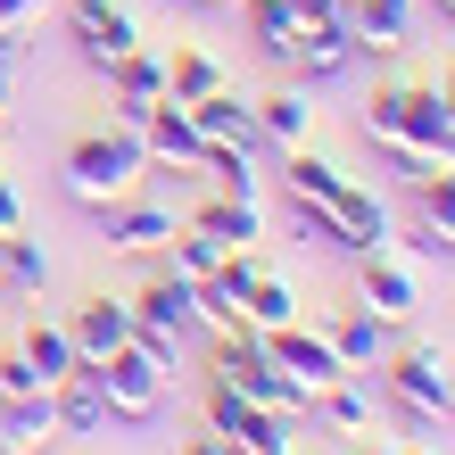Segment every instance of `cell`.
<instances>
[{
  "mask_svg": "<svg viewBox=\"0 0 455 455\" xmlns=\"http://www.w3.org/2000/svg\"><path fill=\"white\" fill-rule=\"evenodd\" d=\"M372 372H381V406L406 422L414 439H439V422L455 414V372L439 364V347L431 339H397Z\"/></svg>",
  "mask_w": 455,
  "mask_h": 455,
  "instance_id": "1",
  "label": "cell"
},
{
  "mask_svg": "<svg viewBox=\"0 0 455 455\" xmlns=\"http://www.w3.org/2000/svg\"><path fill=\"white\" fill-rule=\"evenodd\" d=\"M141 166H149V149H141V132H132V124L75 132V141H67V157H59L67 199H84V207H116V199H132Z\"/></svg>",
  "mask_w": 455,
  "mask_h": 455,
  "instance_id": "2",
  "label": "cell"
},
{
  "mask_svg": "<svg viewBox=\"0 0 455 455\" xmlns=\"http://www.w3.org/2000/svg\"><path fill=\"white\" fill-rule=\"evenodd\" d=\"M207 381H232L249 406H265V414H290L299 422L307 414V397L290 389V372L265 356V331H232V339H216V364H207Z\"/></svg>",
  "mask_w": 455,
  "mask_h": 455,
  "instance_id": "3",
  "label": "cell"
},
{
  "mask_svg": "<svg viewBox=\"0 0 455 455\" xmlns=\"http://www.w3.org/2000/svg\"><path fill=\"white\" fill-rule=\"evenodd\" d=\"M356 132H364L372 149H381V141H422V149H439L447 100H439V84H389V92H372L364 108H356Z\"/></svg>",
  "mask_w": 455,
  "mask_h": 455,
  "instance_id": "4",
  "label": "cell"
},
{
  "mask_svg": "<svg viewBox=\"0 0 455 455\" xmlns=\"http://www.w3.org/2000/svg\"><path fill=\"white\" fill-rule=\"evenodd\" d=\"M207 431L216 439H232L240 455H299V422L290 414H265V406H249L232 381H207Z\"/></svg>",
  "mask_w": 455,
  "mask_h": 455,
  "instance_id": "5",
  "label": "cell"
},
{
  "mask_svg": "<svg viewBox=\"0 0 455 455\" xmlns=\"http://www.w3.org/2000/svg\"><path fill=\"white\" fill-rule=\"evenodd\" d=\"M100 389H108V422H157L166 414V364H149L132 339L116 356H100Z\"/></svg>",
  "mask_w": 455,
  "mask_h": 455,
  "instance_id": "6",
  "label": "cell"
},
{
  "mask_svg": "<svg viewBox=\"0 0 455 455\" xmlns=\"http://www.w3.org/2000/svg\"><path fill=\"white\" fill-rule=\"evenodd\" d=\"M67 34H75V50H84V67H100V75L141 50V25H132L124 0H67Z\"/></svg>",
  "mask_w": 455,
  "mask_h": 455,
  "instance_id": "7",
  "label": "cell"
},
{
  "mask_svg": "<svg viewBox=\"0 0 455 455\" xmlns=\"http://www.w3.org/2000/svg\"><path fill=\"white\" fill-rule=\"evenodd\" d=\"M265 356L290 372V389H299L307 406H315V397H323L339 372H347V364H339V347H331L323 331H307V315H299V323H282V331H265Z\"/></svg>",
  "mask_w": 455,
  "mask_h": 455,
  "instance_id": "8",
  "label": "cell"
},
{
  "mask_svg": "<svg viewBox=\"0 0 455 455\" xmlns=\"http://www.w3.org/2000/svg\"><path fill=\"white\" fill-rule=\"evenodd\" d=\"M356 307H372L381 323L406 331L414 315H422V282H414V265H406V257H389V249L356 257Z\"/></svg>",
  "mask_w": 455,
  "mask_h": 455,
  "instance_id": "9",
  "label": "cell"
},
{
  "mask_svg": "<svg viewBox=\"0 0 455 455\" xmlns=\"http://www.w3.org/2000/svg\"><path fill=\"white\" fill-rule=\"evenodd\" d=\"M307 422H323L331 439H372V431H381V397H372V372H339V381L307 406Z\"/></svg>",
  "mask_w": 455,
  "mask_h": 455,
  "instance_id": "10",
  "label": "cell"
},
{
  "mask_svg": "<svg viewBox=\"0 0 455 455\" xmlns=\"http://www.w3.org/2000/svg\"><path fill=\"white\" fill-rule=\"evenodd\" d=\"M356 59H364V42H356V17H323V25H307V34H299V59H290V67H299L307 75V84H339V75H356Z\"/></svg>",
  "mask_w": 455,
  "mask_h": 455,
  "instance_id": "11",
  "label": "cell"
},
{
  "mask_svg": "<svg viewBox=\"0 0 455 455\" xmlns=\"http://www.w3.org/2000/svg\"><path fill=\"white\" fill-rule=\"evenodd\" d=\"M132 323L141 331H174V339H191L199 331V282H182V274H157L141 282V299H132Z\"/></svg>",
  "mask_w": 455,
  "mask_h": 455,
  "instance_id": "12",
  "label": "cell"
},
{
  "mask_svg": "<svg viewBox=\"0 0 455 455\" xmlns=\"http://www.w3.org/2000/svg\"><path fill=\"white\" fill-rule=\"evenodd\" d=\"M157 100H166V59H157V50H132V59L108 67V116L116 124L141 132V116L157 108Z\"/></svg>",
  "mask_w": 455,
  "mask_h": 455,
  "instance_id": "13",
  "label": "cell"
},
{
  "mask_svg": "<svg viewBox=\"0 0 455 455\" xmlns=\"http://www.w3.org/2000/svg\"><path fill=\"white\" fill-rule=\"evenodd\" d=\"M67 331H75V356H84V364L116 356V347L132 339V299H116V290H92V299L67 315Z\"/></svg>",
  "mask_w": 455,
  "mask_h": 455,
  "instance_id": "14",
  "label": "cell"
},
{
  "mask_svg": "<svg viewBox=\"0 0 455 455\" xmlns=\"http://www.w3.org/2000/svg\"><path fill=\"white\" fill-rule=\"evenodd\" d=\"M50 406H59V439L108 431V389H100V364H75L67 381H50Z\"/></svg>",
  "mask_w": 455,
  "mask_h": 455,
  "instance_id": "15",
  "label": "cell"
},
{
  "mask_svg": "<svg viewBox=\"0 0 455 455\" xmlns=\"http://www.w3.org/2000/svg\"><path fill=\"white\" fill-rule=\"evenodd\" d=\"M141 149H149V166H199L207 141H199V124L182 100H157V108L141 116Z\"/></svg>",
  "mask_w": 455,
  "mask_h": 455,
  "instance_id": "16",
  "label": "cell"
},
{
  "mask_svg": "<svg viewBox=\"0 0 455 455\" xmlns=\"http://www.w3.org/2000/svg\"><path fill=\"white\" fill-rule=\"evenodd\" d=\"M331 216H339V257H372V249H389V207L364 191V182H339V199H331Z\"/></svg>",
  "mask_w": 455,
  "mask_h": 455,
  "instance_id": "17",
  "label": "cell"
},
{
  "mask_svg": "<svg viewBox=\"0 0 455 455\" xmlns=\"http://www.w3.org/2000/svg\"><path fill=\"white\" fill-rule=\"evenodd\" d=\"M0 447H9V455H42V447H59V406H50V389L0 397Z\"/></svg>",
  "mask_w": 455,
  "mask_h": 455,
  "instance_id": "18",
  "label": "cell"
},
{
  "mask_svg": "<svg viewBox=\"0 0 455 455\" xmlns=\"http://www.w3.org/2000/svg\"><path fill=\"white\" fill-rule=\"evenodd\" d=\"M191 232L224 240V249H257V240H265V199H232V191H216V199L191 207Z\"/></svg>",
  "mask_w": 455,
  "mask_h": 455,
  "instance_id": "19",
  "label": "cell"
},
{
  "mask_svg": "<svg viewBox=\"0 0 455 455\" xmlns=\"http://www.w3.org/2000/svg\"><path fill=\"white\" fill-rule=\"evenodd\" d=\"M323 339L339 347V364H347V372H372V364H381L389 347H397V323H381L372 307H347V315H339V323H331Z\"/></svg>",
  "mask_w": 455,
  "mask_h": 455,
  "instance_id": "20",
  "label": "cell"
},
{
  "mask_svg": "<svg viewBox=\"0 0 455 455\" xmlns=\"http://www.w3.org/2000/svg\"><path fill=\"white\" fill-rule=\"evenodd\" d=\"M347 17H356L364 59H372V50H406L414 42V0H347Z\"/></svg>",
  "mask_w": 455,
  "mask_h": 455,
  "instance_id": "21",
  "label": "cell"
},
{
  "mask_svg": "<svg viewBox=\"0 0 455 455\" xmlns=\"http://www.w3.org/2000/svg\"><path fill=\"white\" fill-rule=\"evenodd\" d=\"M100 216H108V249H141V257L166 249V240L182 232L174 207H124V199H116V207H100Z\"/></svg>",
  "mask_w": 455,
  "mask_h": 455,
  "instance_id": "22",
  "label": "cell"
},
{
  "mask_svg": "<svg viewBox=\"0 0 455 455\" xmlns=\"http://www.w3.org/2000/svg\"><path fill=\"white\" fill-rule=\"evenodd\" d=\"M191 124H199V141H240V149H257V116H249V100H240L232 84L207 92V100H191Z\"/></svg>",
  "mask_w": 455,
  "mask_h": 455,
  "instance_id": "23",
  "label": "cell"
},
{
  "mask_svg": "<svg viewBox=\"0 0 455 455\" xmlns=\"http://www.w3.org/2000/svg\"><path fill=\"white\" fill-rule=\"evenodd\" d=\"M249 116H257V132H265V141H282V149H299L307 132H315V108H307V92H299V84H282V92L249 100Z\"/></svg>",
  "mask_w": 455,
  "mask_h": 455,
  "instance_id": "24",
  "label": "cell"
},
{
  "mask_svg": "<svg viewBox=\"0 0 455 455\" xmlns=\"http://www.w3.org/2000/svg\"><path fill=\"white\" fill-rule=\"evenodd\" d=\"M232 9L240 17H249V34H257V50H265V59H299V34H307V25L299 17H290V0H232Z\"/></svg>",
  "mask_w": 455,
  "mask_h": 455,
  "instance_id": "25",
  "label": "cell"
},
{
  "mask_svg": "<svg viewBox=\"0 0 455 455\" xmlns=\"http://www.w3.org/2000/svg\"><path fill=\"white\" fill-rule=\"evenodd\" d=\"M42 282H50V249L17 224L9 240H0V290H17V299H42Z\"/></svg>",
  "mask_w": 455,
  "mask_h": 455,
  "instance_id": "26",
  "label": "cell"
},
{
  "mask_svg": "<svg viewBox=\"0 0 455 455\" xmlns=\"http://www.w3.org/2000/svg\"><path fill=\"white\" fill-rule=\"evenodd\" d=\"M17 347H25V364L42 372V389H50V381H67V372L84 364V356H75V331H67V323H42V315L25 323V339H17Z\"/></svg>",
  "mask_w": 455,
  "mask_h": 455,
  "instance_id": "27",
  "label": "cell"
},
{
  "mask_svg": "<svg viewBox=\"0 0 455 455\" xmlns=\"http://www.w3.org/2000/svg\"><path fill=\"white\" fill-rule=\"evenodd\" d=\"M406 191H414V224H431L447 249H455V166L439 157V166H431V174H414Z\"/></svg>",
  "mask_w": 455,
  "mask_h": 455,
  "instance_id": "28",
  "label": "cell"
},
{
  "mask_svg": "<svg viewBox=\"0 0 455 455\" xmlns=\"http://www.w3.org/2000/svg\"><path fill=\"white\" fill-rule=\"evenodd\" d=\"M339 182H347V174L331 166L323 149H307V141L282 157V191H290V199H323V207H331V199H339Z\"/></svg>",
  "mask_w": 455,
  "mask_h": 455,
  "instance_id": "29",
  "label": "cell"
},
{
  "mask_svg": "<svg viewBox=\"0 0 455 455\" xmlns=\"http://www.w3.org/2000/svg\"><path fill=\"white\" fill-rule=\"evenodd\" d=\"M199 174H216V191H232V199H257V191H265V174H257V149H240V141H207Z\"/></svg>",
  "mask_w": 455,
  "mask_h": 455,
  "instance_id": "30",
  "label": "cell"
},
{
  "mask_svg": "<svg viewBox=\"0 0 455 455\" xmlns=\"http://www.w3.org/2000/svg\"><path fill=\"white\" fill-rule=\"evenodd\" d=\"M207 92H224V67L207 59V50H174L166 59V100L191 108V100H207Z\"/></svg>",
  "mask_w": 455,
  "mask_h": 455,
  "instance_id": "31",
  "label": "cell"
},
{
  "mask_svg": "<svg viewBox=\"0 0 455 455\" xmlns=\"http://www.w3.org/2000/svg\"><path fill=\"white\" fill-rule=\"evenodd\" d=\"M216 265H224V240H207V232H191V224L166 240V274H182V282H216Z\"/></svg>",
  "mask_w": 455,
  "mask_h": 455,
  "instance_id": "32",
  "label": "cell"
},
{
  "mask_svg": "<svg viewBox=\"0 0 455 455\" xmlns=\"http://www.w3.org/2000/svg\"><path fill=\"white\" fill-rule=\"evenodd\" d=\"M240 307H249V323H257V331H282V323H299V290H290L282 274H257V290H249Z\"/></svg>",
  "mask_w": 455,
  "mask_h": 455,
  "instance_id": "33",
  "label": "cell"
},
{
  "mask_svg": "<svg viewBox=\"0 0 455 455\" xmlns=\"http://www.w3.org/2000/svg\"><path fill=\"white\" fill-rule=\"evenodd\" d=\"M25 389H42V372L25 364V347H0V397H25Z\"/></svg>",
  "mask_w": 455,
  "mask_h": 455,
  "instance_id": "34",
  "label": "cell"
},
{
  "mask_svg": "<svg viewBox=\"0 0 455 455\" xmlns=\"http://www.w3.org/2000/svg\"><path fill=\"white\" fill-rule=\"evenodd\" d=\"M50 0H0V34H34Z\"/></svg>",
  "mask_w": 455,
  "mask_h": 455,
  "instance_id": "35",
  "label": "cell"
},
{
  "mask_svg": "<svg viewBox=\"0 0 455 455\" xmlns=\"http://www.w3.org/2000/svg\"><path fill=\"white\" fill-rule=\"evenodd\" d=\"M17 224H25V199H17V182H9V174H0V240H9Z\"/></svg>",
  "mask_w": 455,
  "mask_h": 455,
  "instance_id": "36",
  "label": "cell"
},
{
  "mask_svg": "<svg viewBox=\"0 0 455 455\" xmlns=\"http://www.w3.org/2000/svg\"><path fill=\"white\" fill-rule=\"evenodd\" d=\"M182 455H240L232 439H216V431H199V439H182Z\"/></svg>",
  "mask_w": 455,
  "mask_h": 455,
  "instance_id": "37",
  "label": "cell"
},
{
  "mask_svg": "<svg viewBox=\"0 0 455 455\" xmlns=\"http://www.w3.org/2000/svg\"><path fill=\"white\" fill-rule=\"evenodd\" d=\"M347 455H397V439H389V431H372V439H347Z\"/></svg>",
  "mask_w": 455,
  "mask_h": 455,
  "instance_id": "38",
  "label": "cell"
},
{
  "mask_svg": "<svg viewBox=\"0 0 455 455\" xmlns=\"http://www.w3.org/2000/svg\"><path fill=\"white\" fill-rule=\"evenodd\" d=\"M397 455H439V439H397Z\"/></svg>",
  "mask_w": 455,
  "mask_h": 455,
  "instance_id": "39",
  "label": "cell"
},
{
  "mask_svg": "<svg viewBox=\"0 0 455 455\" xmlns=\"http://www.w3.org/2000/svg\"><path fill=\"white\" fill-rule=\"evenodd\" d=\"M439 157H447V166H455V108H447V132H439Z\"/></svg>",
  "mask_w": 455,
  "mask_h": 455,
  "instance_id": "40",
  "label": "cell"
},
{
  "mask_svg": "<svg viewBox=\"0 0 455 455\" xmlns=\"http://www.w3.org/2000/svg\"><path fill=\"white\" fill-rule=\"evenodd\" d=\"M439 9H447V17H455V0H439Z\"/></svg>",
  "mask_w": 455,
  "mask_h": 455,
  "instance_id": "41",
  "label": "cell"
}]
</instances>
